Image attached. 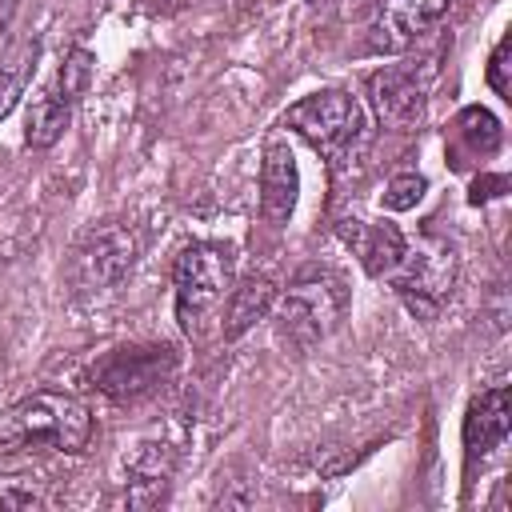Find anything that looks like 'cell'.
Returning <instances> with one entry per match:
<instances>
[{
  "label": "cell",
  "instance_id": "1",
  "mask_svg": "<svg viewBox=\"0 0 512 512\" xmlns=\"http://www.w3.org/2000/svg\"><path fill=\"white\" fill-rule=\"evenodd\" d=\"M284 128L304 136L328 160V168L336 176L352 172L368 148V116H364L360 100L344 88H324V92L296 100L284 112Z\"/></svg>",
  "mask_w": 512,
  "mask_h": 512
},
{
  "label": "cell",
  "instance_id": "2",
  "mask_svg": "<svg viewBox=\"0 0 512 512\" xmlns=\"http://www.w3.org/2000/svg\"><path fill=\"white\" fill-rule=\"evenodd\" d=\"M92 440V412L68 392L40 388L0 412V456L24 448H56V452H84Z\"/></svg>",
  "mask_w": 512,
  "mask_h": 512
},
{
  "label": "cell",
  "instance_id": "3",
  "mask_svg": "<svg viewBox=\"0 0 512 512\" xmlns=\"http://www.w3.org/2000/svg\"><path fill=\"white\" fill-rule=\"evenodd\" d=\"M232 276H236V256L228 244L196 240L180 248L172 264V288H176V320L188 336L200 332V320L232 292Z\"/></svg>",
  "mask_w": 512,
  "mask_h": 512
},
{
  "label": "cell",
  "instance_id": "4",
  "mask_svg": "<svg viewBox=\"0 0 512 512\" xmlns=\"http://www.w3.org/2000/svg\"><path fill=\"white\" fill-rule=\"evenodd\" d=\"M344 304L348 292L332 272H308L276 304V332L292 348H312L340 324Z\"/></svg>",
  "mask_w": 512,
  "mask_h": 512
},
{
  "label": "cell",
  "instance_id": "5",
  "mask_svg": "<svg viewBox=\"0 0 512 512\" xmlns=\"http://www.w3.org/2000/svg\"><path fill=\"white\" fill-rule=\"evenodd\" d=\"M396 296L408 304L412 316L432 320L440 312V304L452 296L456 284V256L448 244L440 240H424V244H404V256L396 260V268L388 272Z\"/></svg>",
  "mask_w": 512,
  "mask_h": 512
},
{
  "label": "cell",
  "instance_id": "6",
  "mask_svg": "<svg viewBox=\"0 0 512 512\" xmlns=\"http://www.w3.org/2000/svg\"><path fill=\"white\" fill-rule=\"evenodd\" d=\"M92 64H96V56L88 48H72L60 60V68L52 72V80L32 96L28 128H24L28 148H52L64 136V128L72 120V108H76V100L84 96V88L92 80Z\"/></svg>",
  "mask_w": 512,
  "mask_h": 512
},
{
  "label": "cell",
  "instance_id": "7",
  "mask_svg": "<svg viewBox=\"0 0 512 512\" xmlns=\"http://www.w3.org/2000/svg\"><path fill=\"white\" fill-rule=\"evenodd\" d=\"M136 264V236L124 224H104L84 236L72 260V280L80 292H104L116 288Z\"/></svg>",
  "mask_w": 512,
  "mask_h": 512
},
{
  "label": "cell",
  "instance_id": "8",
  "mask_svg": "<svg viewBox=\"0 0 512 512\" xmlns=\"http://www.w3.org/2000/svg\"><path fill=\"white\" fill-rule=\"evenodd\" d=\"M452 0H380L376 20L368 28V48L372 52H404L412 48L424 32L440 24Z\"/></svg>",
  "mask_w": 512,
  "mask_h": 512
},
{
  "label": "cell",
  "instance_id": "9",
  "mask_svg": "<svg viewBox=\"0 0 512 512\" xmlns=\"http://www.w3.org/2000/svg\"><path fill=\"white\" fill-rule=\"evenodd\" d=\"M368 100L384 128L416 132L424 124V88L404 68H380L368 76Z\"/></svg>",
  "mask_w": 512,
  "mask_h": 512
},
{
  "label": "cell",
  "instance_id": "10",
  "mask_svg": "<svg viewBox=\"0 0 512 512\" xmlns=\"http://www.w3.org/2000/svg\"><path fill=\"white\" fill-rule=\"evenodd\" d=\"M296 192H300V172H296L292 148L284 140H268L264 164H260V216L272 224H284L296 208Z\"/></svg>",
  "mask_w": 512,
  "mask_h": 512
},
{
  "label": "cell",
  "instance_id": "11",
  "mask_svg": "<svg viewBox=\"0 0 512 512\" xmlns=\"http://www.w3.org/2000/svg\"><path fill=\"white\" fill-rule=\"evenodd\" d=\"M508 428H512V396H508L504 384H496V388L480 392V396L472 400L468 416H464L468 464H476V460H484L492 448H500L504 436H508Z\"/></svg>",
  "mask_w": 512,
  "mask_h": 512
},
{
  "label": "cell",
  "instance_id": "12",
  "mask_svg": "<svg viewBox=\"0 0 512 512\" xmlns=\"http://www.w3.org/2000/svg\"><path fill=\"white\" fill-rule=\"evenodd\" d=\"M336 232H340V240L360 256V264H364V272L368 276H388L392 268H396V260L404 256V232L396 228V224H388V220H380V224H368V220H340L336 224Z\"/></svg>",
  "mask_w": 512,
  "mask_h": 512
},
{
  "label": "cell",
  "instance_id": "13",
  "mask_svg": "<svg viewBox=\"0 0 512 512\" xmlns=\"http://www.w3.org/2000/svg\"><path fill=\"white\" fill-rule=\"evenodd\" d=\"M160 360H168V356H156V352L152 356L148 352H116V356H108L100 364L96 380H100V388L108 396H140V392L160 384V376H164Z\"/></svg>",
  "mask_w": 512,
  "mask_h": 512
},
{
  "label": "cell",
  "instance_id": "14",
  "mask_svg": "<svg viewBox=\"0 0 512 512\" xmlns=\"http://www.w3.org/2000/svg\"><path fill=\"white\" fill-rule=\"evenodd\" d=\"M36 56H40V40L36 36H16L8 44V52L0 56V120L20 104L32 72H36Z\"/></svg>",
  "mask_w": 512,
  "mask_h": 512
},
{
  "label": "cell",
  "instance_id": "15",
  "mask_svg": "<svg viewBox=\"0 0 512 512\" xmlns=\"http://www.w3.org/2000/svg\"><path fill=\"white\" fill-rule=\"evenodd\" d=\"M272 300H276V284L268 276H252L244 280L240 288H232L228 296V324H224V336H244L256 320H264L272 312Z\"/></svg>",
  "mask_w": 512,
  "mask_h": 512
},
{
  "label": "cell",
  "instance_id": "16",
  "mask_svg": "<svg viewBox=\"0 0 512 512\" xmlns=\"http://www.w3.org/2000/svg\"><path fill=\"white\" fill-rule=\"evenodd\" d=\"M456 136L468 144V152L492 156L500 148V120L488 108H464L456 120Z\"/></svg>",
  "mask_w": 512,
  "mask_h": 512
},
{
  "label": "cell",
  "instance_id": "17",
  "mask_svg": "<svg viewBox=\"0 0 512 512\" xmlns=\"http://www.w3.org/2000/svg\"><path fill=\"white\" fill-rule=\"evenodd\" d=\"M168 472H172V452H168L164 444H144V448H140V452L128 460V476H132V488H144V484H152V488H164Z\"/></svg>",
  "mask_w": 512,
  "mask_h": 512
},
{
  "label": "cell",
  "instance_id": "18",
  "mask_svg": "<svg viewBox=\"0 0 512 512\" xmlns=\"http://www.w3.org/2000/svg\"><path fill=\"white\" fill-rule=\"evenodd\" d=\"M424 188H428V180H424L420 172H400V176L388 180V188H384V196H380V208H388V212H408V208L420 204Z\"/></svg>",
  "mask_w": 512,
  "mask_h": 512
},
{
  "label": "cell",
  "instance_id": "19",
  "mask_svg": "<svg viewBox=\"0 0 512 512\" xmlns=\"http://www.w3.org/2000/svg\"><path fill=\"white\" fill-rule=\"evenodd\" d=\"M40 504H44V496H40V488L32 480H24V476H0V512H32Z\"/></svg>",
  "mask_w": 512,
  "mask_h": 512
},
{
  "label": "cell",
  "instance_id": "20",
  "mask_svg": "<svg viewBox=\"0 0 512 512\" xmlns=\"http://www.w3.org/2000/svg\"><path fill=\"white\" fill-rule=\"evenodd\" d=\"M508 36H500V44L492 48V60H488V84L496 88V96H512V80H508Z\"/></svg>",
  "mask_w": 512,
  "mask_h": 512
},
{
  "label": "cell",
  "instance_id": "21",
  "mask_svg": "<svg viewBox=\"0 0 512 512\" xmlns=\"http://www.w3.org/2000/svg\"><path fill=\"white\" fill-rule=\"evenodd\" d=\"M16 4H20V0H0V32L8 28V20H12V12H16Z\"/></svg>",
  "mask_w": 512,
  "mask_h": 512
}]
</instances>
